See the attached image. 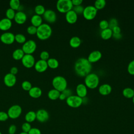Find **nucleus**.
Here are the masks:
<instances>
[{
    "instance_id": "obj_1",
    "label": "nucleus",
    "mask_w": 134,
    "mask_h": 134,
    "mask_svg": "<svg viewBox=\"0 0 134 134\" xmlns=\"http://www.w3.org/2000/svg\"><path fill=\"white\" fill-rule=\"evenodd\" d=\"M92 68V64L85 58H79L74 63L75 72L80 77H85L91 73Z\"/></svg>"
},
{
    "instance_id": "obj_2",
    "label": "nucleus",
    "mask_w": 134,
    "mask_h": 134,
    "mask_svg": "<svg viewBox=\"0 0 134 134\" xmlns=\"http://www.w3.org/2000/svg\"><path fill=\"white\" fill-rule=\"evenodd\" d=\"M52 33L51 27L47 23H42L37 27L36 35L37 37L42 40L49 39Z\"/></svg>"
},
{
    "instance_id": "obj_3",
    "label": "nucleus",
    "mask_w": 134,
    "mask_h": 134,
    "mask_svg": "<svg viewBox=\"0 0 134 134\" xmlns=\"http://www.w3.org/2000/svg\"><path fill=\"white\" fill-rule=\"evenodd\" d=\"M99 83V78L98 76L94 73H90L84 78V84L90 89H95L97 88Z\"/></svg>"
},
{
    "instance_id": "obj_4",
    "label": "nucleus",
    "mask_w": 134,
    "mask_h": 134,
    "mask_svg": "<svg viewBox=\"0 0 134 134\" xmlns=\"http://www.w3.org/2000/svg\"><path fill=\"white\" fill-rule=\"evenodd\" d=\"M53 88L62 92L67 88L68 82L66 79L61 75H57L53 77L52 81Z\"/></svg>"
},
{
    "instance_id": "obj_5",
    "label": "nucleus",
    "mask_w": 134,
    "mask_h": 134,
    "mask_svg": "<svg viewBox=\"0 0 134 134\" xmlns=\"http://www.w3.org/2000/svg\"><path fill=\"white\" fill-rule=\"evenodd\" d=\"M56 7L59 12L66 14L72 9L73 6L71 0H59L57 2Z\"/></svg>"
},
{
    "instance_id": "obj_6",
    "label": "nucleus",
    "mask_w": 134,
    "mask_h": 134,
    "mask_svg": "<svg viewBox=\"0 0 134 134\" xmlns=\"http://www.w3.org/2000/svg\"><path fill=\"white\" fill-rule=\"evenodd\" d=\"M97 13V10L94 6L88 5L84 7L82 15L85 19L91 20L95 18Z\"/></svg>"
},
{
    "instance_id": "obj_7",
    "label": "nucleus",
    "mask_w": 134,
    "mask_h": 134,
    "mask_svg": "<svg viewBox=\"0 0 134 134\" xmlns=\"http://www.w3.org/2000/svg\"><path fill=\"white\" fill-rule=\"evenodd\" d=\"M66 103L70 107L72 108H78L80 107L82 104V98L79 96L72 95L71 96L66 98Z\"/></svg>"
},
{
    "instance_id": "obj_8",
    "label": "nucleus",
    "mask_w": 134,
    "mask_h": 134,
    "mask_svg": "<svg viewBox=\"0 0 134 134\" xmlns=\"http://www.w3.org/2000/svg\"><path fill=\"white\" fill-rule=\"evenodd\" d=\"M7 113L9 118L15 119L20 116L22 113V108L19 105H13L9 108Z\"/></svg>"
},
{
    "instance_id": "obj_9",
    "label": "nucleus",
    "mask_w": 134,
    "mask_h": 134,
    "mask_svg": "<svg viewBox=\"0 0 134 134\" xmlns=\"http://www.w3.org/2000/svg\"><path fill=\"white\" fill-rule=\"evenodd\" d=\"M37 48L36 42L33 40H28L26 41L23 44L21 49L24 52L25 54H32Z\"/></svg>"
},
{
    "instance_id": "obj_10",
    "label": "nucleus",
    "mask_w": 134,
    "mask_h": 134,
    "mask_svg": "<svg viewBox=\"0 0 134 134\" xmlns=\"http://www.w3.org/2000/svg\"><path fill=\"white\" fill-rule=\"evenodd\" d=\"M21 60L23 65L27 68L33 67L36 62L35 57L32 54H25Z\"/></svg>"
},
{
    "instance_id": "obj_11",
    "label": "nucleus",
    "mask_w": 134,
    "mask_h": 134,
    "mask_svg": "<svg viewBox=\"0 0 134 134\" xmlns=\"http://www.w3.org/2000/svg\"><path fill=\"white\" fill-rule=\"evenodd\" d=\"M0 40L4 44H12L15 41V35L11 32H5L1 35Z\"/></svg>"
},
{
    "instance_id": "obj_12",
    "label": "nucleus",
    "mask_w": 134,
    "mask_h": 134,
    "mask_svg": "<svg viewBox=\"0 0 134 134\" xmlns=\"http://www.w3.org/2000/svg\"><path fill=\"white\" fill-rule=\"evenodd\" d=\"M43 17L48 23L52 24L55 22L57 16L54 10L52 9H47L43 14Z\"/></svg>"
},
{
    "instance_id": "obj_13",
    "label": "nucleus",
    "mask_w": 134,
    "mask_h": 134,
    "mask_svg": "<svg viewBox=\"0 0 134 134\" xmlns=\"http://www.w3.org/2000/svg\"><path fill=\"white\" fill-rule=\"evenodd\" d=\"M36 113V119L40 122H45L49 118V113L44 109H39Z\"/></svg>"
},
{
    "instance_id": "obj_14",
    "label": "nucleus",
    "mask_w": 134,
    "mask_h": 134,
    "mask_svg": "<svg viewBox=\"0 0 134 134\" xmlns=\"http://www.w3.org/2000/svg\"><path fill=\"white\" fill-rule=\"evenodd\" d=\"M17 78L15 75L8 73L4 77V82L8 87H13L16 83Z\"/></svg>"
},
{
    "instance_id": "obj_15",
    "label": "nucleus",
    "mask_w": 134,
    "mask_h": 134,
    "mask_svg": "<svg viewBox=\"0 0 134 134\" xmlns=\"http://www.w3.org/2000/svg\"><path fill=\"white\" fill-rule=\"evenodd\" d=\"M102 57V54L98 50H94L92 51L87 57V60L92 64L98 61Z\"/></svg>"
},
{
    "instance_id": "obj_16",
    "label": "nucleus",
    "mask_w": 134,
    "mask_h": 134,
    "mask_svg": "<svg viewBox=\"0 0 134 134\" xmlns=\"http://www.w3.org/2000/svg\"><path fill=\"white\" fill-rule=\"evenodd\" d=\"M34 67L36 71H37L38 72L42 73L47 70L48 66L47 61L40 59L35 62Z\"/></svg>"
},
{
    "instance_id": "obj_17",
    "label": "nucleus",
    "mask_w": 134,
    "mask_h": 134,
    "mask_svg": "<svg viewBox=\"0 0 134 134\" xmlns=\"http://www.w3.org/2000/svg\"><path fill=\"white\" fill-rule=\"evenodd\" d=\"M76 95L81 98H84L86 96L87 94V88L84 84H79L75 89Z\"/></svg>"
},
{
    "instance_id": "obj_18",
    "label": "nucleus",
    "mask_w": 134,
    "mask_h": 134,
    "mask_svg": "<svg viewBox=\"0 0 134 134\" xmlns=\"http://www.w3.org/2000/svg\"><path fill=\"white\" fill-rule=\"evenodd\" d=\"M65 20L70 24H75L77 20V15L73 9L69 11L65 14Z\"/></svg>"
},
{
    "instance_id": "obj_19",
    "label": "nucleus",
    "mask_w": 134,
    "mask_h": 134,
    "mask_svg": "<svg viewBox=\"0 0 134 134\" xmlns=\"http://www.w3.org/2000/svg\"><path fill=\"white\" fill-rule=\"evenodd\" d=\"M112 87L109 84H103L100 85L98 87L99 93L103 96H106L111 93Z\"/></svg>"
},
{
    "instance_id": "obj_20",
    "label": "nucleus",
    "mask_w": 134,
    "mask_h": 134,
    "mask_svg": "<svg viewBox=\"0 0 134 134\" xmlns=\"http://www.w3.org/2000/svg\"><path fill=\"white\" fill-rule=\"evenodd\" d=\"M27 17L25 13L22 11H18L16 13L14 18L15 21L18 24H23L27 20Z\"/></svg>"
},
{
    "instance_id": "obj_21",
    "label": "nucleus",
    "mask_w": 134,
    "mask_h": 134,
    "mask_svg": "<svg viewBox=\"0 0 134 134\" xmlns=\"http://www.w3.org/2000/svg\"><path fill=\"white\" fill-rule=\"evenodd\" d=\"M12 26V21L8 18L5 17L0 20V30L7 31L9 30Z\"/></svg>"
},
{
    "instance_id": "obj_22",
    "label": "nucleus",
    "mask_w": 134,
    "mask_h": 134,
    "mask_svg": "<svg viewBox=\"0 0 134 134\" xmlns=\"http://www.w3.org/2000/svg\"><path fill=\"white\" fill-rule=\"evenodd\" d=\"M41 89L38 86L32 87L28 91L29 95L30 97L34 98H38L42 95Z\"/></svg>"
},
{
    "instance_id": "obj_23",
    "label": "nucleus",
    "mask_w": 134,
    "mask_h": 134,
    "mask_svg": "<svg viewBox=\"0 0 134 134\" xmlns=\"http://www.w3.org/2000/svg\"><path fill=\"white\" fill-rule=\"evenodd\" d=\"M30 21L32 25L38 27L42 24V18L40 15L35 14L31 17Z\"/></svg>"
},
{
    "instance_id": "obj_24",
    "label": "nucleus",
    "mask_w": 134,
    "mask_h": 134,
    "mask_svg": "<svg viewBox=\"0 0 134 134\" xmlns=\"http://www.w3.org/2000/svg\"><path fill=\"white\" fill-rule=\"evenodd\" d=\"M113 31L111 29L108 28L106 29L102 30L100 33V36L102 39L104 40H108L113 37Z\"/></svg>"
},
{
    "instance_id": "obj_25",
    "label": "nucleus",
    "mask_w": 134,
    "mask_h": 134,
    "mask_svg": "<svg viewBox=\"0 0 134 134\" xmlns=\"http://www.w3.org/2000/svg\"><path fill=\"white\" fill-rule=\"evenodd\" d=\"M81 39L77 36L72 37L69 41V44L73 48H77L79 47L81 44Z\"/></svg>"
},
{
    "instance_id": "obj_26",
    "label": "nucleus",
    "mask_w": 134,
    "mask_h": 134,
    "mask_svg": "<svg viewBox=\"0 0 134 134\" xmlns=\"http://www.w3.org/2000/svg\"><path fill=\"white\" fill-rule=\"evenodd\" d=\"M25 55V53L21 49L18 48L15 49L12 53V57L15 60H21Z\"/></svg>"
},
{
    "instance_id": "obj_27",
    "label": "nucleus",
    "mask_w": 134,
    "mask_h": 134,
    "mask_svg": "<svg viewBox=\"0 0 134 134\" xmlns=\"http://www.w3.org/2000/svg\"><path fill=\"white\" fill-rule=\"evenodd\" d=\"M25 119L26 122L31 123L36 119V113L35 111L30 110L28 111L25 116Z\"/></svg>"
},
{
    "instance_id": "obj_28",
    "label": "nucleus",
    "mask_w": 134,
    "mask_h": 134,
    "mask_svg": "<svg viewBox=\"0 0 134 134\" xmlns=\"http://www.w3.org/2000/svg\"><path fill=\"white\" fill-rule=\"evenodd\" d=\"M60 93L59 91H58V90L53 88L50 90L48 93V97L49 99H50L51 100H56L57 99L59 98Z\"/></svg>"
},
{
    "instance_id": "obj_29",
    "label": "nucleus",
    "mask_w": 134,
    "mask_h": 134,
    "mask_svg": "<svg viewBox=\"0 0 134 134\" xmlns=\"http://www.w3.org/2000/svg\"><path fill=\"white\" fill-rule=\"evenodd\" d=\"M123 96L127 98H132L134 96V91L131 87H126L122 92Z\"/></svg>"
},
{
    "instance_id": "obj_30",
    "label": "nucleus",
    "mask_w": 134,
    "mask_h": 134,
    "mask_svg": "<svg viewBox=\"0 0 134 134\" xmlns=\"http://www.w3.org/2000/svg\"><path fill=\"white\" fill-rule=\"evenodd\" d=\"M47 64L49 68L52 69H57L59 65V61L58 60H57L55 58H49L47 61Z\"/></svg>"
},
{
    "instance_id": "obj_31",
    "label": "nucleus",
    "mask_w": 134,
    "mask_h": 134,
    "mask_svg": "<svg viewBox=\"0 0 134 134\" xmlns=\"http://www.w3.org/2000/svg\"><path fill=\"white\" fill-rule=\"evenodd\" d=\"M106 4V2L105 0H96L94 3V6L97 10H101L105 7Z\"/></svg>"
},
{
    "instance_id": "obj_32",
    "label": "nucleus",
    "mask_w": 134,
    "mask_h": 134,
    "mask_svg": "<svg viewBox=\"0 0 134 134\" xmlns=\"http://www.w3.org/2000/svg\"><path fill=\"white\" fill-rule=\"evenodd\" d=\"M15 40L19 43H24L26 41V38L24 34H17L15 35Z\"/></svg>"
},
{
    "instance_id": "obj_33",
    "label": "nucleus",
    "mask_w": 134,
    "mask_h": 134,
    "mask_svg": "<svg viewBox=\"0 0 134 134\" xmlns=\"http://www.w3.org/2000/svg\"><path fill=\"white\" fill-rule=\"evenodd\" d=\"M34 10H35L36 14L41 16L42 15H43V14H44V13L46 11V9L43 5L39 4L35 6Z\"/></svg>"
},
{
    "instance_id": "obj_34",
    "label": "nucleus",
    "mask_w": 134,
    "mask_h": 134,
    "mask_svg": "<svg viewBox=\"0 0 134 134\" xmlns=\"http://www.w3.org/2000/svg\"><path fill=\"white\" fill-rule=\"evenodd\" d=\"M20 5V3L19 0H10L9 1L10 8L14 10H18Z\"/></svg>"
},
{
    "instance_id": "obj_35",
    "label": "nucleus",
    "mask_w": 134,
    "mask_h": 134,
    "mask_svg": "<svg viewBox=\"0 0 134 134\" xmlns=\"http://www.w3.org/2000/svg\"><path fill=\"white\" fill-rule=\"evenodd\" d=\"M15 14H16L15 10H14V9H13L10 8H8L6 10V13H5L6 18H8L9 19H10L11 20H12V19H13L14 18Z\"/></svg>"
},
{
    "instance_id": "obj_36",
    "label": "nucleus",
    "mask_w": 134,
    "mask_h": 134,
    "mask_svg": "<svg viewBox=\"0 0 134 134\" xmlns=\"http://www.w3.org/2000/svg\"><path fill=\"white\" fill-rule=\"evenodd\" d=\"M32 87L31 83L28 81H24L21 83V87L25 91H29Z\"/></svg>"
},
{
    "instance_id": "obj_37",
    "label": "nucleus",
    "mask_w": 134,
    "mask_h": 134,
    "mask_svg": "<svg viewBox=\"0 0 134 134\" xmlns=\"http://www.w3.org/2000/svg\"><path fill=\"white\" fill-rule=\"evenodd\" d=\"M31 128L32 127H31L30 124L28 122H26V121L24 122L21 125L22 131H23V132H24L28 133L30 131V130L31 129Z\"/></svg>"
},
{
    "instance_id": "obj_38",
    "label": "nucleus",
    "mask_w": 134,
    "mask_h": 134,
    "mask_svg": "<svg viewBox=\"0 0 134 134\" xmlns=\"http://www.w3.org/2000/svg\"><path fill=\"white\" fill-rule=\"evenodd\" d=\"M127 71L129 74L134 75V60L129 63L127 66Z\"/></svg>"
},
{
    "instance_id": "obj_39",
    "label": "nucleus",
    "mask_w": 134,
    "mask_h": 134,
    "mask_svg": "<svg viewBox=\"0 0 134 134\" xmlns=\"http://www.w3.org/2000/svg\"><path fill=\"white\" fill-rule=\"evenodd\" d=\"M99 27L102 30L109 28L108 21L105 19L100 20L99 23Z\"/></svg>"
},
{
    "instance_id": "obj_40",
    "label": "nucleus",
    "mask_w": 134,
    "mask_h": 134,
    "mask_svg": "<svg viewBox=\"0 0 134 134\" xmlns=\"http://www.w3.org/2000/svg\"><path fill=\"white\" fill-rule=\"evenodd\" d=\"M84 7L81 5L79 6H73L72 9L73 11L78 15H81L83 14V10H84Z\"/></svg>"
},
{
    "instance_id": "obj_41",
    "label": "nucleus",
    "mask_w": 134,
    "mask_h": 134,
    "mask_svg": "<svg viewBox=\"0 0 134 134\" xmlns=\"http://www.w3.org/2000/svg\"><path fill=\"white\" fill-rule=\"evenodd\" d=\"M37 27L33 26V25H30L27 28V31L28 34L29 35H36L37 33Z\"/></svg>"
},
{
    "instance_id": "obj_42",
    "label": "nucleus",
    "mask_w": 134,
    "mask_h": 134,
    "mask_svg": "<svg viewBox=\"0 0 134 134\" xmlns=\"http://www.w3.org/2000/svg\"><path fill=\"white\" fill-rule=\"evenodd\" d=\"M49 57H50L49 53L47 51H45V50L42 51L40 53V58L41 60L47 61L50 58Z\"/></svg>"
},
{
    "instance_id": "obj_43",
    "label": "nucleus",
    "mask_w": 134,
    "mask_h": 134,
    "mask_svg": "<svg viewBox=\"0 0 134 134\" xmlns=\"http://www.w3.org/2000/svg\"><path fill=\"white\" fill-rule=\"evenodd\" d=\"M108 25H109V28L111 29L114 27L118 26V20L114 18H111L108 21Z\"/></svg>"
},
{
    "instance_id": "obj_44",
    "label": "nucleus",
    "mask_w": 134,
    "mask_h": 134,
    "mask_svg": "<svg viewBox=\"0 0 134 134\" xmlns=\"http://www.w3.org/2000/svg\"><path fill=\"white\" fill-rule=\"evenodd\" d=\"M8 118L7 113L4 111H0V121H5Z\"/></svg>"
},
{
    "instance_id": "obj_45",
    "label": "nucleus",
    "mask_w": 134,
    "mask_h": 134,
    "mask_svg": "<svg viewBox=\"0 0 134 134\" xmlns=\"http://www.w3.org/2000/svg\"><path fill=\"white\" fill-rule=\"evenodd\" d=\"M17 131V127L15 125H10L8 129V134H15Z\"/></svg>"
},
{
    "instance_id": "obj_46",
    "label": "nucleus",
    "mask_w": 134,
    "mask_h": 134,
    "mask_svg": "<svg viewBox=\"0 0 134 134\" xmlns=\"http://www.w3.org/2000/svg\"><path fill=\"white\" fill-rule=\"evenodd\" d=\"M28 134H41L40 130L37 128H31L30 131L28 132Z\"/></svg>"
},
{
    "instance_id": "obj_47",
    "label": "nucleus",
    "mask_w": 134,
    "mask_h": 134,
    "mask_svg": "<svg viewBox=\"0 0 134 134\" xmlns=\"http://www.w3.org/2000/svg\"><path fill=\"white\" fill-rule=\"evenodd\" d=\"M61 93H63L65 95L66 98H68V97H69L72 95V91L70 89L67 88L65 90H64L63 91H62Z\"/></svg>"
},
{
    "instance_id": "obj_48",
    "label": "nucleus",
    "mask_w": 134,
    "mask_h": 134,
    "mask_svg": "<svg viewBox=\"0 0 134 134\" xmlns=\"http://www.w3.org/2000/svg\"><path fill=\"white\" fill-rule=\"evenodd\" d=\"M72 3L73 6H79L81 5L83 1L82 0H72Z\"/></svg>"
},
{
    "instance_id": "obj_49",
    "label": "nucleus",
    "mask_w": 134,
    "mask_h": 134,
    "mask_svg": "<svg viewBox=\"0 0 134 134\" xmlns=\"http://www.w3.org/2000/svg\"><path fill=\"white\" fill-rule=\"evenodd\" d=\"M113 34H119L121 33V29L119 26H117L114 27L111 29Z\"/></svg>"
},
{
    "instance_id": "obj_50",
    "label": "nucleus",
    "mask_w": 134,
    "mask_h": 134,
    "mask_svg": "<svg viewBox=\"0 0 134 134\" xmlns=\"http://www.w3.org/2000/svg\"><path fill=\"white\" fill-rule=\"evenodd\" d=\"M18 69L16 66H13L10 70V73L12 74L16 75L18 73Z\"/></svg>"
},
{
    "instance_id": "obj_51",
    "label": "nucleus",
    "mask_w": 134,
    "mask_h": 134,
    "mask_svg": "<svg viewBox=\"0 0 134 134\" xmlns=\"http://www.w3.org/2000/svg\"><path fill=\"white\" fill-rule=\"evenodd\" d=\"M116 40H119L122 38V35L121 33L119 34H113V37Z\"/></svg>"
},
{
    "instance_id": "obj_52",
    "label": "nucleus",
    "mask_w": 134,
    "mask_h": 134,
    "mask_svg": "<svg viewBox=\"0 0 134 134\" xmlns=\"http://www.w3.org/2000/svg\"><path fill=\"white\" fill-rule=\"evenodd\" d=\"M59 99L61 100H65L66 99V97L65 96V95L62 93H60V96H59Z\"/></svg>"
},
{
    "instance_id": "obj_53",
    "label": "nucleus",
    "mask_w": 134,
    "mask_h": 134,
    "mask_svg": "<svg viewBox=\"0 0 134 134\" xmlns=\"http://www.w3.org/2000/svg\"><path fill=\"white\" fill-rule=\"evenodd\" d=\"M88 99L86 96L84 98H82V104H86L88 102Z\"/></svg>"
},
{
    "instance_id": "obj_54",
    "label": "nucleus",
    "mask_w": 134,
    "mask_h": 134,
    "mask_svg": "<svg viewBox=\"0 0 134 134\" xmlns=\"http://www.w3.org/2000/svg\"><path fill=\"white\" fill-rule=\"evenodd\" d=\"M19 134H28V133H26V132H20Z\"/></svg>"
},
{
    "instance_id": "obj_55",
    "label": "nucleus",
    "mask_w": 134,
    "mask_h": 134,
    "mask_svg": "<svg viewBox=\"0 0 134 134\" xmlns=\"http://www.w3.org/2000/svg\"><path fill=\"white\" fill-rule=\"evenodd\" d=\"M132 103H133V104H134V96L132 97Z\"/></svg>"
},
{
    "instance_id": "obj_56",
    "label": "nucleus",
    "mask_w": 134,
    "mask_h": 134,
    "mask_svg": "<svg viewBox=\"0 0 134 134\" xmlns=\"http://www.w3.org/2000/svg\"><path fill=\"white\" fill-rule=\"evenodd\" d=\"M0 134H2V132H1V131H0Z\"/></svg>"
},
{
    "instance_id": "obj_57",
    "label": "nucleus",
    "mask_w": 134,
    "mask_h": 134,
    "mask_svg": "<svg viewBox=\"0 0 134 134\" xmlns=\"http://www.w3.org/2000/svg\"><path fill=\"white\" fill-rule=\"evenodd\" d=\"M133 57H134V53H133Z\"/></svg>"
},
{
    "instance_id": "obj_58",
    "label": "nucleus",
    "mask_w": 134,
    "mask_h": 134,
    "mask_svg": "<svg viewBox=\"0 0 134 134\" xmlns=\"http://www.w3.org/2000/svg\"><path fill=\"white\" fill-rule=\"evenodd\" d=\"M133 91H134V88H133Z\"/></svg>"
}]
</instances>
